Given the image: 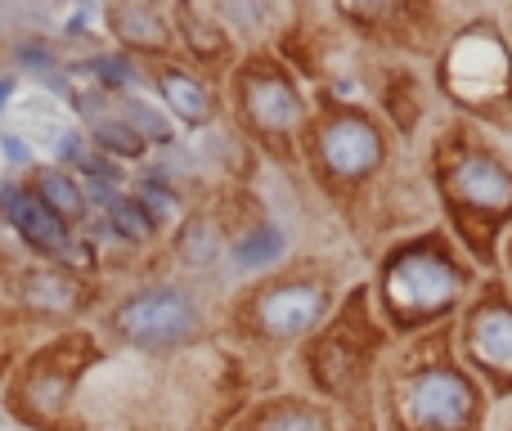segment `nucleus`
Segmentation results:
<instances>
[{
    "instance_id": "1",
    "label": "nucleus",
    "mask_w": 512,
    "mask_h": 431,
    "mask_svg": "<svg viewBox=\"0 0 512 431\" xmlns=\"http://www.w3.org/2000/svg\"><path fill=\"white\" fill-rule=\"evenodd\" d=\"M441 189L454 207V220L468 229V238L477 243V225H486V247L495 225H504L512 216V171L495 153L477 149V144H454L441 158Z\"/></svg>"
},
{
    "instance_id": "2",
    "label": "nucleus",
    "mask_w": 512,
    "mask_h": 431,
    "mask_svg": "<svg viewBox=\"0 0 512 431\" xmlns=\"http://www.w3.org/2000/svg\"><path fill=\"white\" fill-rule=\"evenodd\" d=\"M441 86L463 108L512 104V50L495 23H472L450 41L441 59Z\"/></svg>"
},
{
    "instance_id": "3",
    "label": "nucleus",
    "mask_w": 512,
    "mask_h": 431,
    "mask_svg": "<svg viewBox=\"0 0 512 431\" xmlns=\"http://www.w3.org/2000/svg\"><path fill=\"white\" fill-rule=\"evenodd\" d=\"M463 292V274L450 256L436 243L405 247L400 256H391L382 270V297H387L391 315L400 324H423V319L441 315L454 306V297Z\"/></svg>"
},
{
    "instance_id": "4",
    "label": "nucleus",
    "mask_w": 512,
    "mask_h": 431,
    "mask_svg": "<svg viewBox=\"0 0 512 431\" xmlns=\"http://www.w3.org/2000/svg\"><path fill=\"white\" fill-rule=\"evenodd\" d=\"M396 418L405 431H468L477 391L450 364H418L396 387Z\"/></svg>"
},
{
    "instance_id": "5",
    "label": "nucleus",
    "mask_w": 512,
    "mask_h": 431,
    "mask_svg": "<svg viewBox=\"0 0 512 431\" xmlns=\"http://www.w3.org/2000/svg\"><path fill=\"white\" fill-rule=\"evenodd\" d=\"M319 158L333 180H364L382 162V135L373 131L369 117L337 113L319 131Z\"/></svg>"
},
{
    "instance_id": "6",
    "label": "nucleus",
    "mask_w": 512,
    "mask_h": 431,
    "mask_svg": "<svg viewBox=\"0 0 512 431\" xmlns=\"http://www.w3.org/2000/svg\"><path fill=\"white\" fill-rule=\"evenodd\" d=\"M117 324L140 346H171V342H180V337H189V328H194V306H189L185 292L158 288V292H144V297L126 301Z\"/></svg>"
},
{
    "instance_id": "7",
    "label": "nucleus",
    "mask_w": 512,
    "mask_h": 431,
    "mask_svg": "<svg viewBox=\"0 0 512 431\" xmlns=\"http://www.w3.org/2000/svg\"><path fill=\"white\" fill-rule=\"evenodd\" d=\"M468 355L499 387H512V306L481 301L468 319Z\"/></svg>"
},
{
    "instance_id": "8",
    "label": "nucleus",
    "mask_w": 512,
    "mask_h": 431,
    "mask_svg": "<svg viewBox=\"0 0 512 431\" xmlns=\"http://www.w3.org/2000/svg\"><path fill=\"white\" fill-rule=\"evenodd\" d=\"M324 310H328L324 288H315V283H283V288L265 292L256 315H261V324L270 328L274 337H297V333H306L310 324H319Z\"/></svg>"
},
{
    "instance_id": "9",
    "label": "nucleus",
    "mask_w": 512,
    "mask_h": 431,
    "mask_svg": "<svg viewBox=\"0 0 512 431\" xmlns=\"http://www.w3.org/2000/svg\"><path fill=\"white\" fill-rule=\"evenodd\" d=\"M243 99H248V113L265 126V131H292L297 117H301L297 90H292L279 72H261V77H252L248 90H243Z\"/></svg>"
},
{
    "instance_id": "10",
    "label": "nucleus",
    "mask_w": 512,
    "mask_h": 431,
    "mask_svg": "<svg viewBox=\"0 0 512 431\" xmlns=\"http://www.w3.org/2000/svg\"><path fill=\"white\" fill-rule=\"evenodd\" d=\"M0 207H5L9 220H14L32 243H41L45 252L68 256V229H63V220L54 216L45 203H32V198H23L18 189H0Z\"/></svg>"
},
{
    "instance_id": "11",
    "label": "nucleus",
    "mask_w": 512,
    "mask_h": 431,
    "mask_svg": "<svg viewBox=\"0 0 512 431\" xmlns=\"http://www.w3.org/2000/svg\"><path fill=\"white\" fill-rule=\"evenodd\" d=\"M162 95L185 122H203L207 117V90L185 72H162Z\"/></svg>"
},
{
    "instance_id": "12",
    "label": "nucleus",
    "mask_w": 512,
    "mask_h": 431,
    "mask_svg": "<svg viewBox=\"0 0 512 431\" xmlns=\"http://www.w3.org/2000/svg\"><path fill=\"white\" fill-rule=\"evenodd\" d=\"M279 252H283V234L274 225H261V229H252L239 247H234V261H239L243 270H256V265L279 261Z\"/></svg>"
},
{
    "instance_id": "13",
    "label": "nucleus",
    "mask_w": 512,
    "mask_h": 431,
    "mask_svg": "<svg viewBox=\"0 0 512 431\" xmlns=\"http://www.w3.org/2000/svg\"><path fill=\"white\" fill-rule=\"evenodd\" d=\"M41 198H45V207H50V212L59 216V220L81 212V194H77V185H72V180H63L59 171L41 176Z\"/></svg>"
},
{
    "instance_id": "14",
    "label": "nucleus",
    "mask_w": 512,
    "mask_h": 431,
    "mask_svg": "<svg viewBox=\"0 0 512 431\" xmlns=\"http://www.w3.org/2000/svg\"><path fill=\"white\" fill-rule=\"evenodd\" d=\"M261 431H328V423L315 414V409L288 405V409H274V414L261 423Z\"/></svg>"
},
{
    "instance_id": "15",
    "label": "nucleus",
    "mask_w": 512,
    "mask_h": 431,
    "mask_svg": "<svg viewBox=\"0 0 512 431\" xmlns=\"http://www.w3.org/2000/svg\"><path fill=\"white\" fill-rule=\"evenodd\" d=\"M117 27L131 32V41H149V45L162 41V23L149 14V9H117Z\"/></svg>"
},
{
    "instance_id": "16",
    "label": "nucleus",
    "mask_w": 512,
    "mask_h": 431,
    "mask_svg": "<svg viewBox=\"0 0 512 431\" xmlns=\"http://www.w3.org/2000/svg\"><path fill=\"white\" fill-rule=\"evenodd\" d=\"M95 135H99V144H104V149H113V153H140V144H144L131 126H117V122H99Z\"/></svg>"
},
{
    "instance_id": "17",
    "label": "nucleus",
    "mask_w": 512,
    "mask_h": 431,
    "mask_svg": "<svg viewBox=\"0 0 512 431\" xmlns=\"http://www.w3.org/2000/svg\"><path fill=\"white\" fill-rule=\"evenodd\" d=\"M149 212H144L140 203H126V198H117L113 203V220H117V229H122L126 238H144L149 234V220H144Z\"/></svg>"
},
{
    "instance_id": "18",
    "label": "nucleus",
    "mask_w": 512,
    "mask_h": 431,
    "mask_svg": "<svg viewBox=\"0 0 512 431\" xmlns=\"http://www.w3.org/2000/svg\"><path fill=\"white\" fill-rule=\"evenodd\" d=\"M95 68H99V77H104L108 86H135L131 63H122V59H99Z\"/></svg>"
},
{
    "instance_id": "19",
    "label": "nucleus",
    "mask_w": 512,
    "mask_h": 431,
    "mask_svg": "<svg viewBox=\"0 0 512 431\" xmlns=\"http://www.w3.org/2000/svg\"><path fill=\"white\" fill-rule=\"evenodd\" d=\"M144 203H149L153 212H162V216H176V198H167L158 185H153V180L144 185Z\"/></svg>"
},
{
    "instance_id": "20",
    "label": "nucleus",
    "mask_w": 512,
    "mask_h": 431,
    "mask_svg": "<svg viewBox=\"0 0 512 431\" xmlns=\"http://www.w3.org/2000/svg\"><path fill=\"white\" fill-rule=\"evenodd\" d=\"M135 122H140L149 135H158V140L167 135V122H162V117H153V113H144V108H135Z\"/></svg>"
},
{
    "instance_id": "21",
    "label": "nucleus",
    "mask_w": 512,
    "mask_h": 431,
    "mask_svg": "<svg viewBox=\"0 0 512 431\" xmlns=\"http://www.w3.org/2000/svg\"><path fill=\"white\" fill-rule=\"evenodd\" d=\"M0 149H5L9 162H27V149H23V140H18V135H5V140H0Z\"/></svg>"
},
{
    "instance_id": "22",
    "label": "nucleus",
    "mask_w": 512,
    "mask_h": 431,
    "mask_svg": "<svg viewBox=\"0 0 512 431\" xmlns=\"http://www.w3.org/2000/svg\"><path fill=\"white\" fill-rule=\"evenodd\" d=\"M9 95H14V81H9V77H5V81H0V104H5V99H9Z\"/></svg>"
}]
</instances>
